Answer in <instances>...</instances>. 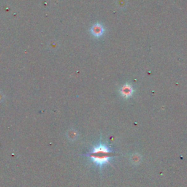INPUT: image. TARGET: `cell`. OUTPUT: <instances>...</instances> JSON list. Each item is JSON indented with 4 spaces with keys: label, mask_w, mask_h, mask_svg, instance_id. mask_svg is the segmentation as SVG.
Listing matches in <instances>:
<instances>
[{
    "label": "cell",
    "mask_w": 187,
    "mask_h": 187,
    "mask_svg": "<svg viewBox=\"0 0 187 187\" xmlns=\"http://www.w3.org/2000/svg\"><path fill=\"white\" fill-rule=\"evenodd\" d=\"M88 156L93 163L99 167H102L108 163L112 158V152L106 145L101 143L99 146L94 147Z\"/></svg>",
    "instance_id": "obj_1"
},
{
    "label": "cell",
    "mask_w": 187,
    "mask_h": 187,
    "mask_svg": "<svg viewBox=\"0 0 187 187\" xmlns=\"http://www.w3.org/2000/svg\"><path fill=\"white\" fill-rule=\"evenodd\" d=\"M120 93L125 98H128V97H130L133 94V93H134V89H133L132 85L129 84H125L121 87V89H120Z\"/></svg>",
    "instance_id": "obj_2"
},
{
    "label": "cell",
    "mask_w": 187,
    "mask_h": 187,
    "mask_svg": "<svg viewBox=\"0 0 187 187\" xmlns=\"http://www.w3.org/2000/svg\"><path fill=\"white\" fill-rule=\"evenodd\" d=\"M104 28L102 25L100 24V23H95L94 25L92 27H91V34L94 36V37H101L103 35V33H104Z\"/></svg>",
    "instance_id": "obj_3"
}]
</instances>
